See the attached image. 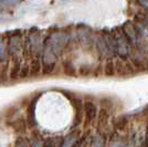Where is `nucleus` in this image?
<instances>
[{
	"label": "nucleus",
	"mask_w": 148,
	"mask_h": 147,
	"mask_svg": "<svg viewBox=\"0 0 148 147\" xmlns=\"http://www.w3.org/2000/svg\"><path fill=\"white\" fill-rule=\"evenodd\" d=\"M114 31V34L116 38V55L121 60H127L130 55V43L127 40L126 36L124 34L122 28H116Z\"/></svg>",
	"instance_id": "1"
},
{
	"label": "nucleus",
	"mask_w": 148,
	"mask_h": 147,
	"mask_svg": "<svg viewBox=\"0 0 148 147\" xmlns=\"http://www.w3.org/2000/svg\"><path fill=\"white\" fill-rule=\"evenodd\" d=\"M146 129H135L127 137L128 147H146Z\"/></svg>",
	"instance_id": "2"
},
{
	"label": "nucleus",
	"mask_w": 148,
	"mask_h": 147,
	"mask_svg": "<svg viewBox=\"0 0 148 147\" xmlns=\"http://www.w3.org/2000/svg\"><path fill=\"white\" fill-rule=\"evenodd\" d=\"M23 48V41L21 39V36H11L8 40L7 44V51L8 55L10 54L12 58H17Z\"/></svg>",
	"instance_id": "3"
},
{
	"label": "nucleus",
	"mask_w": 148,
	"mask_h": 147,
	"mask_svg": "<svg viewBox=\"0 0 148 147\" xmlns=\"http://www.w3.org/2000/svg\"><path fill=\"white\" fill-rule=\"evenodd\" d=\"M83 111L85 116V125H91L97 117V106L92 101H85Z\"/></svg>",
	"instance_id": "4"
},
{
	"label": "nucleus",
	"mask_w": 148,
	"mask_h": 147,
	"mask_svg": "<svg viewBox=\"0 0 148 147\" xmlns=\"http://www.w3.org/2000/svg\"><path fill=\"white\" fill-rule=\"evenodd\" d=\"M110 114H111V109L110 107H105V106H101L99 113H97V129L99 133H103L105 134V129L108 124V120H110Z\"/></svg>",
	"instance_id": "5"
},
{
	"label": "nucleus",
	"mask_w": 148,
	"mask_h": 147,
	"mask_svg": "<svg viewBox=\"0 0 148 147\" xmlns=\"http://www.w3.org/2000/svg\"><path fill=\"white\" fill-rule=\"evenodd\" d=\"M105 147H128V143H127V137L124 138L122 137L119 133L114 132L113 134L110 136L108 141H107V145Z\"/></svg>",
	"instance_id": "6"
},
{
	"label": "nucleus",
	"mask_w": 148,
	"mask_h": 147,
	"mask_svg": "<svg viewBox=\"0 0 148 147\" xmlns=\"http://www.w3.org/2000/svg\"><path fill=\"white\" fill-rule=\"evenodd\" d=\"M38 96L33 98L30 102V104L28 106V110H27V125L29 127H33L37 125V120L34 116V111H36V104H37Z\"/></svg>",
	"instance_id": "7"
},
{
	"label": "nucleus",
	"mask_w": 148,
	"mask_h": 147,
	"mask_svg": "<svg viewBox=\"0 0 148 147\" xmlns=\"http://www.w3.org/2000/svg\"><path fill=\"white\" fill-rule=\"evenodd\" d=\"M12 67L10 69V72H9V78H10V80H17L19 76H20V72H21V67H22V64H21V60H20V58L17 56V58H12Z\"/></svg>",
	"instance_id": "8"
},
{
	"label": "nucleus",
	"mask_w": 148,
	"mask_h": 147,
	"mask_svg": "<svg viewBox=\"0 0 148 147\" xmlns=\"http://www.w3.org/2000/svg\"><path fill=\"white\" fill-rule=\"evenodd\" d=\"M106 142H107L106 135L103 134V133H97L91 139L90 147H105L106 146Z\"/></svg>",
	"instance_id": "9"
},
{
	"label": "nucleus",
	"mask_w": 148,
	"mask_h": 147,
	"mask_svg": "<svg viewBox=\"0 0 148 147\" xmlns=\"http://www.w3.org/2000/svg\"><path fill=\"white\" fill-rule=\"evenodd\" d=\"M11 127L14 129V132H17V133H20V134H22V133H25V129H27V120H25L23 117H20L18 120H16V121H13L11 124Z\"/></svg>",
	"instance_id": "10"
},
{
	"label": "nucleus",
	"mask_w": 148,
	"mask_h": 147,
	"mask_svg": "<svg viewBox=\"0 0 148 147\" xmlns=\"http://www.w3.org/2000/svg\"><path fill=\"white\" fill-rule=\"evenodd\" d=\"M115 73V62L113 61V59L106 60L104 65V74L106 76H113Z\"/></svg>",
	"instance_id": "11"
},
{
	"label": "nucleus",
	"mask_w": 148,
	"mask_h": 147,
	"mask_svg": "<svg viewBox=\"0 0 148 147\" xmlns=\"http://www.w3.org/2000/svg\"><path fill=\"white\" fill-rule=\"evenodd\" d=\"M41 71V62L40 59L33 58L30 62V74L31 75H38Z\"/></svg>",
	"instance_id": "12"
},
{
	"label": "nucleus",
	"mask_w": 148,
	"mask_h": 147,
	"mask_svg": "<svg viewBox=\"0 0 148 147\" xmlns=\"http://www.w3.org/2000/svg\"><path fill=\"white\" fill-rule=\"evenodd\" d=\"M62 65H63V70H64V73L66 74V75H76V69L74 67L73 63L71 61H64L62 63Z\"/></svg>",
	"instance_id": "13"
},
{
	"label": "nucleus",
	"mask_w": 148,
	"mask_h": 147,
	"mask_svg": "<svg viewBox=\"0 0 148 147\" xmlns=\"http://www.w3.org/2000/svg\"><path fill=\"white\" fill-rule=\"evenodd\" d=\"M7 47L3 42V38L0 37V62H6L8 59V53H7Z\"/></svg>",
	"instance_id": "14"
},
{
	"label": "nucleus",
	"mask_w": 148,
	"mask_h": 147,
	"mask_svg": "<svg viewBox=\"0 0 148 147\" xmlns=\"http://www.w3.org/2000/svg\"><path fill=\"white\" fill-rule=\"evenodd\" d=\"M126 124H127V118L126 117H117L114 121V127L117 131H123L124 127L126 126Z\"/></svg>",
	"instance_id": "15"
},
{
	"label": "nucleus",
	"mask_w": 148,
	"mask_h": 147,
	"mask_svg": "<svg viewBox=\"0 0 148 147\" xmlns=\"http://www.w3.org/2000/svg\"><path fill=\"white\" fill-rule=\"evenodd\" d=\"M42 147H56V138H47L45 141H43Z\"/></svg>",
	"instance_id": "16"
},
{
	"label": "nucleus",
	"mask_w": 148,
	"mask_h": 147,
	"mask_svg": "<svg viewBox=\"0 0 148 147\" xmlns=\"http://www.w3.org/2000/svg\"><path fill=\"white\" fill-rule=\"evenodd\" d=\"M14 147H29V146H28V143L25 142V138L19 137L18 139L16 141V146Z\"/></svg>",
	"instance_id": "17"
},
{
	"label": "nucleus",
	"mask_w": 148,
	"mask_h": 147,
	"mask_svg": "<svg viewBox=\"0 0 148 147\" xmlns=\"http://www.w3.org/2000/svg\"><path fill=\"white\" fill-rule=\"evenodd\" d=\"M41 138L37 136L32 139V143H31V146L30 147H42V143H41Z\"/></svg>",
	"instance_id": "18"
},
{
	"label": "nucleus",
	"mask_w": 148,
	"mask_h": 147,
	"mask_svg": "<svg viewBox=\"0 0 148 147\" xmlns=\"http://www.w3.org/2000/svg\"><path fill=\"white\" fill-rule=\"evenodd\" d=\"M138 5L142 6L143 8H145L148 11V1H140V2H138Z\"/></svg>",
	"instance_id": "19"
},
{
	"label": "nucleus",
	"mask_w": 148,
	"mask_h": 147,
	"mask_svg": "<svg viewBox=\"0 0 148 147\" xmlns=\"http://www.w3.org/2000/svg\"><path fill=\"white\" fill-rule=\"evenodd\" d=\"M146 147H148V126L146 127Z\"/></svg>",
	"instance_id": "20"
}]
</instances>
